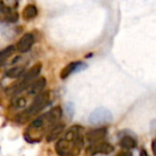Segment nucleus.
<instances>
[{"instance_id": "4", "label": "nucleus", "mask_w": 156, "mask_h": 156, "mask_svg": "<svg viewBox=\"0 0 156 156\" xmlns=\"http://www.w3.org/2000/svg\"><path fill=\"white\" fill-rule=\"evenodd\" d=\"M113 151V147L108 142L105 141H100V142L92 143L87 149V154L89 156H93L96 154H110Z\"/></svg>"}, {"instance_id": "14", "label": "nucleus", "mask_w": 156, "mask_h": 156, "mask_svg": "<svg viewBox=\"0 0 156 156\" xmlns=\"http://www.w3.org/2000/svg\"><path fill=\"white\" fill-rule=\"evenodd\" d=\"M14 51H15V47H14L13 45L8 46L7 48L1 50V51H0V64H2L11 55H13Z\"/></svg>"}, {"instance_id": "13", "label": "nucleus", "mask_w": 156, "mask_h": 156, "mask_svg": "<svg viewBox=\"0 0 156 156\" xmlns=\"http://www.w3.org/2000/svg\"><path fill=\"white\" fill-rule=\"evenodd\" d=\"M23 15H24V18L26 20H32L35 16L37 15V9L35 5H28L23 11Z\"/></svg>"}, {"instance_id": "20", "label": "nucleus", "mask_w": 156, "mask_h": 156, "mask_svg": "<svg viewBox=\"0 0 156 156\" xmlns=\"http://www.w3.org/2000/svg\"><path fill=\"white\" fill-rule=\"evenodd\" d=\"M140 156H149V155H147V153L144 151V150H142V151H141V153H140Z\"/></svg>"}, {"instance_id": "19", "label": "nucleus", "mask_w": 156, "mask_h": 156, "mask_svg": "<svg viewBox=\"0 0 156 156\" xmlns=\"http://www.w3.org/2000/svg\"><path fill=\"white\" fill-rule=\"evenodd\" d=\"M117 156H133V155L129 152H121V153H119Z\"/></svg>"}, {"instance_id": "2", "label": "nucleus", "mask_w": 156, "mask_h": 156, "mask_svg": "<svg viewBox=\"0 0 156 156\" xmlns=\"http://www.w3.org/2000/svg\"><path fill=\"white\" fill-rule=\"evenodd\" d=\"M48 100H49V92H41L34 98L33 102L31 103V105L24 111L23 113H20V117L23 118V120H27L28 118L32 117L33 115L37 113L40 110L44 108L47 105Z\"/></svg>"}, {"instance_id": "7", "label": "nucleus", "mask_w": 156, "mask_h": 156, "mask_svg": "<svg viewBox=\"0 0 156 156\" xmlns=\"http://www.w3.org/2000/svg\"><path fill=\"white\" fill-rule=\"evenodd\" d=\"M33 43H34V37L31 33H26L22 39L18 41L16 48L20 52H27L31 49Z\"/></svg>"}, {"instance_id": "12", "label": "nucleus", "mask_w": 156, "mask_h": 156, "mask_svg": "<svg viewBox=\"0 0 156 156\" xmlns=\"http://www.w3.org/2000/svg\"><path fill=\"white\" fill-rule=\"evenodd\" d=\"M136 145H137L136 140L130 136H124L123 138L121 139V141H120V147L125 150L135 149Z\"/></svg>"}, {"instance_id": "9", "label": "nucleus", "mask_w": 156, "mask_h": 156, "mask_svg": "<svg viewBox=\"0 0 156 156\" xmlns=\"http://www.w3.org/2000/svg\"><path fill=\"white\" fill-rule=\"evenodd\" d=\"M61 117H62V109H61L59 106L55 107V108H52L51 110L48 111L47 113H45V118H46V120H47V123L49 124V125L56 124L57 122L61 119Z\"/></svg>"}, {"instance_id": "1", "label": "nucleus", "mask_w": 156, "mask_h": 156, "mask_svg": "<svg viewBox=\"0 0 156 156\" xmlns=\"http://www.w3.org/2000/svg\"><path fill=\"white\" fill-rule=\"evenodd\" d=\"M83 147V141L67 140L63 138L56 143V152L60 156H77Z\"/></svg>"}, {"instance_id": "8", "label": "nucleus", "mask_w": 156, "mask_h": 156, "mask_svg": "<svg viewBox=\"0 0 156 156\" xmlns=\"http://www.w3.org/2000/svg\"><path fill=\"white\" fill-rule=\"evenodd\" d=\"M83 67H86V65H83V63L79 62V61H77V62H71L61 71L60 77L62 78V79H65V78L69 77L71 74L75 73V72H78L79 69H83Z\"/></svg>"}, {"instance_id": "16", "label": "nucleus", "mask_w": 156, "mask_h": 156, "mask_svg": "<svg viewBox=\"0 0 156 156\" xmlns=\"http://www.w3.org/2000/svg\"><path fill=\"white\" fill-rule=\"evenodd\" d=\"M24 71H25L24 66H15L13 69H10L7 72V76L10 78H17L24 73Z\"/></svg>"}, {"instance_id": "6", "label": "nucleus", "mask_w": 156, "mask_h": 156, "mask_svg": "<svg viewBox=\"0 0 156 156\" xmlns=\"http://www.w3.org/2000/svg\"><path fill=\"white\" fill-rule=\"evenodd\" d=\"M107 136V128L101 127L96 129H92L87 133L86 135V140L89 141L90 143H95L103 141Z\"/></svg>"}, {"instance_id": "18", "label": "nucleus", "mask_w": 156, "mask_h": 156, "mask_svg": "<svg viewBox=\"0 0 156 156\" xmlns=\"http://www.w3.org/2000/svg\"><path fill=\"white\" fill-rule=\"evenodd\" d=\"M152 151H153L154 153V156H156V138L153 140V142H152Z\"/></svg>"}, {"instance_id": "11", "label": "nucleus", "mask_w": 156, "mask_h": 156, "mask_svg": "<svg viewBox=\"0 0 156 156\" xmlns=\"http://www.w3.org/2000/svg\"><path fill=\"white\" fill-rule=\"evenodd\" d=\"M63 129H64V125H63V124H60V125H59V124L58 125H55L54 127L48 132V135H47V137H46L47 141L56 140V139L59 137V135L63 132Z\"/></svg>"}, {"instance_id": "5", "label": "nucleus", "mask_w": 156, "mask_h": 156, "mask_svg": "<svg viewBox=\"0 0 156 156\" xmlns=\"http://www.w3.org/2000/svg\"><path fill=\"white\" fill-rule=\"evenodd\" d=\"M42 71V65L40 64H35L33 67H31L29 71L26 72V74H25L24 76V79H23L22 83L20 85V87L17 88V90H15L16 93H18V92L23 91V90L25 89V88L27 87V85L28 83H30L31 81H33L35 79V78L37 77V76L40 75V73H41Z\"/></svg>"}, {"instance_id": "15", "label": "nucleus", "mask_w": 156, "mask_h": 156, "mask_svg": "<svg viewBox=\"0 0 156 156\" xmlns=\"http://www.w3.org/2000/svg\"><path fill=\"white\" fill-rule=\"evenodd\" d=\"M47 123V120L45 118V115H41V117L37 118L34 121L31 123L30 128H34V129H39V128H42L45 126V124Z\"/></svg>"}, {"instance_id": "3", "label": "nucleus", "mask_w": 156, "mask_h": 156, "mask_svg": "<svg viewBox=\"0 0 156 156\" xmlns=\"http://www.w3.org/2000/svg\"><path fill=\"white\" fill-rule=\"evenodd\" d=\"M111 121H112V113H111L108 109L104 108V107L96 108L89 117V122L92 125L106 124Z\"/></svg>"}, {"instance_id": "17", "label": "nucleus", "mask_w": 156, "mask_h": 156, "mask_svg": "<svg viewBox=\"0 0 156 156\" xmlns=\"http://www.w3.org/2000/svg\"><path fill=\"white\" fill-rule=\"evenodd\" d=\"M17 20H18L17 13L11 14V15H9L7 18H5V20H7V22H9V23H15V22H17Z\"/></svg>"}, {"instance_id": "10", "label": "nucleus", "mask_w": 156, "mask_h": 156, "mask_svg": "<svg viewBox=\"0 0 156 156\" xmlns=\"http://www.w3.org/2000/svg\"><path fill=\"white\" fill-rule=\"evenodd\" d=\"M46 86V79L45 78H40L37 80H35L34 83H32L28 87V93L29 94H39L41 93L42 90L45 88Z\"/></svg>"}]
</instances>
